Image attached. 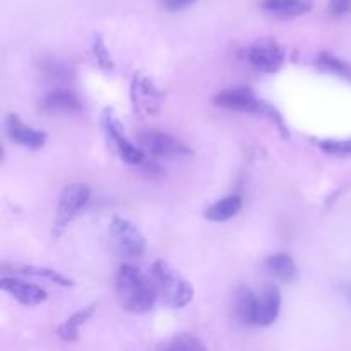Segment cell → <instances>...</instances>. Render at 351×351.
Wrapping results in <instances>:
<instances>
[{"label":"cell","mask_w":351,"mask_h":351,"mask_svg":"<svg viewBox=\"0 0 351 351\" xmlns=\"http://www.w3.org/2000/svg\"><path fill=\"white\" fill-rule=\"evenodd\" d=\"M115 290L120 305L132 314H144L151 311L158 298V290L154 281L144 276L137 267L130 264L120 266L115 278Z\"/></svg>","instance_id":"obj_1"},{"label":"cell","mask_w":351,"mask_h":351,"mask_svg":"<svg viewBox=\"0 0 351 351\" xmlns=\"http://www.w3.org/2000/svg\"><path fill=\"white\" fill-rule=\"evenodd\" d=\"M151 276L158 295L170 308H184L194 300V287L165 261H156L151 267Z\"/></svg>","instance_id":"obj_2"},{"label":"cell","mask_w":351,"mask_h":351,"mask_svg":"<svg viewBox=\"0 0 351 351\" xmlns=\"http://www.w3.org/2000/svg\"><path fill=\"white\" fill-rule=\"evenodd\" d=\"M91 197V189L86 184H71L60 192L57 204V213H55L53 221V235L60 237L65 232L72 219L79 215L82 208L89 202Z\"/></svg>","instance_id":"obj_3"},{"label":"cell","mask_w":351,"mask_h":351,"mask_svg":"<svg viewBox=\"0 0 351 351\" xmlns=\"http://www.w3.org/2000/svg\"><path fill=\"white\" fill-rule=\"evenodd\" d=\"M110 240L113 250L123 257H139L146 250V239L134 223L115 216L110 223Z\"/></svg>","instance_id":"obj_4"},{"label":"cell","mask_w":351,"mask_h":351,"mask_svg":"<svg viewBox=\"0 0 351 351\" xmlns=\"http://www.w3.org/2000/svg\"><path fill=\"white\" fill-rule=\"evenodd\" d=\"M103 129H105L106 139H108L110 146L115 149V153L119 154L120 160L125 161L129 165H139L143 163L144 153L141 147L134 146L127 136L123 132V125L120 123L119 117L113 113L112 108H106L103 112Z\"/></svg>","instance_id":"obj_5"},{"label":"cell","mask_w":351,"mask_h":351,"mask_svg":"<svg viewBox=\"0 0 351 351\" xmlns=\"http://www.w3.org/2000/svg\"><path fill=\"white\" fill-rule=\"evenodd\" d=\"M130 101L139 117H153L160 112L163 93L156 88L149 75L137 72L130 84Z\"/></svg>","instance_id":"obj_6"},{"label":"cell","mask_w":351,"mask_h":351,"mask_svg":"<svg viewBox=\"0 0 351 351\" xmlns=\"http://www.w3.org/2000/svg\"><path fill=\"white\" fill-rule=\"evenodd\" d=\"M139 143L144 149L149 151V153L154 154V156L173 158V156L191 154V149H189L184 143H180L177 137L170 136V134L163 132V130H156V129L141 130Z\"/></svg>","instance_id":"obj_7"},{"label":"cell","mask_w":351,"mask_h":351,"mask_svg":"<svg viewBox=\"0 0 351 351\" xmlns=\"http://www.w3.org/2000/svg\"><path fill=\"white\" fill-rule=\"evenodd\" d=\"M249 62L257 71L274 74L285 64V48L274 40H261L250 47Z\"/></svg>","instance_id":"obj_8"},{"label":"cell","mask_w":351,"mask_h":351,"mask_svg":"<svg viewBox=\"0 0 351 351\" xmlns=\"http://www.w3.org/2000/svg\"><path fill=\"white\" fill-rule=\"evenodd\" d=\"M216 106L233 110V112H245V113H259L263 99L254 95L252 89L249 88H230L225 91L218 93L213 98Z\"/></svg>","instance_id":"obj_9"},{"label":"cell","mask_w":351,"mask_h":351,"mask_svg":"<svg viewBox=\"0 0 351 351\" xmlns=\"http://www.w3.org/2000/svg\"><path fill=\"white\" fill-rule=\"evenodd\" d=\"M5 130L7 136L14 141V143L21 144L29 149H40L47 143V134L43 130H38L34 127L27 125L17 115H9L5 120Z\"/></svg>","instance_id":"obj_10"},{"label":"cell","mask_w":351,"mask_h":351,"mask_svg":"<svg viewBox=\"0 0 351 351\" xmlns=\"http://www.w3.org/2000/svg\"><path fill=\"white\" fill-rule=\"evenodd\" d=\"M2 290L7 291L14 300L19 304L26 305V307H36V305L43 304L47 300V291L43 288L36 287V285L26 283V281L14 280V278H2Z\"/></svg>","instance_id":"obj_11"},{"label":"cell","mask_w":351,"mask_h":351,"mask_svg":"<svg viewBox=\"0 0 351 351\" xmlns=\"http://www.w3.org/2000/svg\"><path fill=\"white\" fill-rule=\"evenodd\" d=\"M281 311V293L280 288L269 285L263 291L261 298H257L256 315H254V324L269 326L278 319Z\"/></svg>","instance_id":"obj_12"},{"label":"cell","mask_w":351,"mask_h":351,"mask_svg":"<svg viewBox=\"0 0 351 351\" xmlns=\"http://www.w3.org/2000/svg\"><path fill=\"white\" fill-rule=\"evenodd\" d=\"M41 112L47 115H58V113H74L81 108V101L77 96L69 89H53L43 96L40 101Z\"/></svg>","instance_id":"obj_13"},{"label":"cell","mask_w":351,"mask_h":351,"mask_svg":"<svg viewBox=\"0 0 351 351\" xmlns=\"http://www.w3.org/2000/svg\"><path fill=\"white\" fill-rule=\"evenodd\" d=\"M314 0H263L261 7L278 17H297L311 12Z\"/></svg>","instance_id":"obj_14"},{"label":"cell","mask_w":351,"mask_h":351,"mask_svg":"<svg viewBox=\"0 0 351 351\" xmlns=\"http://www.w3.org/2000/svg\"><path fill=\"white\" fill-rule=\"evenodd\" d=\"M264 269L267 271V274H271L276 280L283 281V283H291L298 274V267L295 264V261L291 259V256H288L285 252L267 257L264 261Z\"/></svg>","instance_id":"obj_15"},{"label":"cell","mask_w":351,"mask_h":351,"mask_svg":"<svg viewBox=\"0 0 351 351\" xmlns=\"http://www.w3.org/2000/svg\"><path fill=\"white\" fill-rule=\"evenodd\" d=\"M240 209H242V197L240 195H228V197L219 199L215 204L209 206L204 211V218L209 219V221L223 223L235 218Z\"/></svg>","instance_id":"obj_16"},{"label":"cell","mask_w":351,"mask_h":351,"mask_svg":"<svg viewBox=\"0 0 351 351\" xmlns=\"http://www.w3.org/2000/svg\"><path fill=\"white\" fill-rule=\"evenodd\" d=\"M257 297L249 288H239L233 295V312H235L237 321L242 324H254V315H256Z\"/></svg>","instance_id":"obj_17"},{"label":"cell","mask_w":351,"mask_h":351,"mask_svg":"<svg viewBox=\"0 0 351 351\" xmlns=\"http://www.w3.org/2000/svg\"><path fill=\"white\" fill-rule=\"evenodd\" d=\"M95 311H96V305H89V307H84V308H81V311L75 312V314H72L71 317H69L67 321L60 326V329H58V335H60V338L64 339V341H69V343L77 341L79 331H81L82 326H84L86 322L91 319V315L95 314Z\"/></svg>","instance_id":"obj_18"},{"label":"cell","mask_w":351,"mask_h":351,"mask_svg":"<svg viewBox=\"0 0 351 351\" xmlns=\"http://www.w3.org/2000/svg\"><path fill=\"white\" fill-rule=\"evenodd\" d=\"M14 273H23V274H33V276L45 278V280L51 281V283L62 285V287H72V281L65 278L64 274L57 273L55 269H48V267H33V266H19V264H12Z\"/></svg>","instance_id":"obj_19"},{"label":"cell","mask_w":351,"mask_h":351,"mask_svg":"<svg viewBox=\"0 0 351 351\" xmlns=\"http://www.w3.org/2000/svg\"><path fill=\"white\" fill-rule=\"evenodd\" d=\"M319 65L326 71L332 72V74L339 75L343 79H351V65L346 64L345 60L338 58L336 55L329 53V51H322L319 53Z\"/></svg>","instance_id":"obj_20"},{"label":"cell","mask_w":351,"mask_h":351,"mask_svg":"<svg viewBox=\"0 0 351 351\" xmlns=\"http://www.w3.org/2000/svg\"><path fill=\"white\" fill-rule=\"evenodd\" d=\"M163 350H175V351H192V350H204L206 346L202 345L201 341H197V338L191 335H180V336H175L170 343L161 346Z\"/></svg>","instance_id":"obj_21"},{"label":"cell","mask_w":351,"mask_h":351,"mask_svg":"<svg viewBox=\"0 0 351 351\" xmlns=\"http://www.w3.org/2000/svg\"><path fill=\"white\" fill-rule=\"evenodd\" d=\"M93 55L101 69H113V60L110 57V51L106 50V45L99 34H95L93 38Z\"/></svg>","instance_id":"obj_22"},{"label":"cell","mask_w":351,"mask_h":351,"mask_svg":"<svg viewBox=\"0 0 351 351\" xmlns=\"http://www.w3.org/2000/svg\"><path fill=\"white\" fill-rule=\"evenodd\" d=\"M322 151L329 154H338V156H351V139H328V141H321L319 143Z\"/></svg>","instance_id":"obj_23"},{"label":"cell","mask_w":351,"mask_h":351,"mask_svg":"<svg viewBox=\"0 0 351 351\" xmlns=\"http://www.w3.org/2000/svg\"><path fill=\"white\" fill-rule=\"evenodd\" d=\"M195 2H197V0H158V3H160L165 10H170V12L187 9V7L194 5Z\"/></svg>","instance_id":"obj_24"},{"label":"cell","mask_w":351,"mask_h":351,"mask_svg":"<svg viewBox=\"0 0 351 351\" xmlns=\"http://www.w3.org/2000/svg\"><path fill=\"white\" fill-rule=\"evenodd\" d=\"M351 10V0H331V12L335 16H343Z\"/></svg>","instance_id":"obj_25"},{"label":"cell","mask_w":351,"mask_h":351,"mask_svg":"<svg viewBox=\"0 0 351 351\" xmlns=\"http://www.w3.org/2000/svg\"><path fill=\"white\" fill-rule=\"evenodd\" d=\"M45 67V74L48 75V77H60V75H64V65L58 64V62H48V64L43 65Z\"/></svg>","instance_id":"obj_26"}]
</instances>
